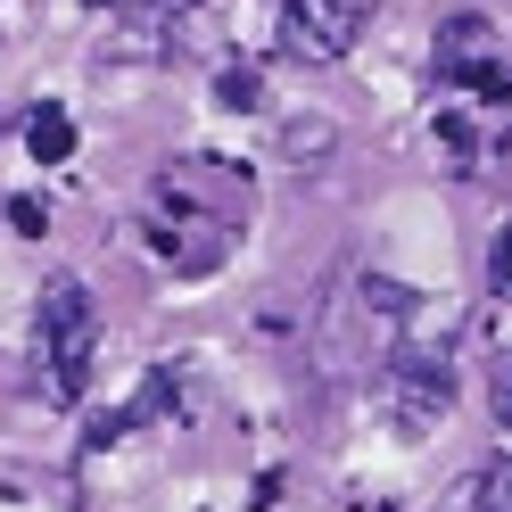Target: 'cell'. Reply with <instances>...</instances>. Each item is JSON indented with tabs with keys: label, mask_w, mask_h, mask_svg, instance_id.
I'll return each instance as SVG.
<instances>
[{
	"label": "cell",
	"mask_w": 512,
	"mask_h": 512,
	"mask_svg": "<svg viewBox=\"0 0 512 512\" xmlns=\"http://www.w3.org/2000/svg\"><path fill=\"white\" fill-rule=\"evenodd\" d=\"M91 364H100V306H91L83 273H50L42 281V314H34V372L50 380V405H83Z\"/></svg>",
	"instance_id": "6da1fadb"
},
{
	"label": "cell",
	"mask_w": 512,
	"mask_h": 512,
	"mask_svg": "<svg viewBox=\"0 0 512 512\" xmlns=\"http://www.w3.org/2000/svg\"><path fill=\"white\" fill-rule=\"evenodd\" d=\"M372 405H380V422L397 438H430L446 413H455V372L438 356H389L380 380H372Z\"/></svg>",
	"instance_id": "7a4b0ae2"
},
{
	"label": "cell",
	"mask_w": 512,
	"mask_h": 512,
	"mask_svg": "<svg viewBox=\"0 0 512 512\" xmlns=\"http://www.w3.org/2000/svg\"><path fill=\"white\" fill-rule=\"evenodd\" d=\"M364 34V0H281L273 17V50L290 67H339Z\"/></svg>",
	"instance_id": "3957f363"
},
{
	"label": "cell",
	"mask_w": 512,
	"mask_h": 512,
	"mask_svg": "<svg viewBox=\"0 0 512 512\" xmlns=\"http://www.w3.org/2000/svg\"><path fill=\"white\" fill-rule=\"evenodd\" d=\"M240 223H215L199 207H182V199H157L149 207V256L166 273H215L223 265V248H232Z\"/></svg>",
	"instance_id": "277c9868"
},
{
	"label": "cell",
	"mask_w": 512,
	"mask_h": 512,
	"mask_svg": "<svg viewBox=\"0 0 512 512\" xmlns=\"http://www.w3.org/2000/svg\"><path fill=\"white\" fill-rule=\"evenodd\" d=\"M438 75H446V83H471L479 100H512L504 42H496V25L479 17V9H463V17L438 25Z\"/></svg>",
	"instance_id": "5b68a950"
},
{
	"label": "cell",
	"mask_w": 512,
	"mask_h": 512,
	"mask_svg": "<svg viewBox=\"0 0 512 512\" xmlns=\"http://www.w3.org/2000/svg\"><path fill=\"white\" fill-rule=\"evenodd\" d=\"M182 17H190V0H149V9H124V17H108L100 58H124V67H166V58H182Z\"/></svg>",
	"instance_id": "8992f818"
},
{
	"label": "cell",
	"mask_w": 512,
	"mask_h": 512,
	"mask_svg": "<svg viewBox=\"0 0 512 512\" xmlns=\"http://www.w3.org/2000/svg\"><path fill=\"white\" fill-rule=\"evenodd\" d=\"M339 149V133H331V116H290V124H281V157H290V166H323V157Z\"/></svg>",
	"instance_id": "52a82bcc"
},
{
	"label": "cell",
	"mask_w": 512,
	"mask_h": 512,
	"mask_svg": "<svg viewBox=\"0 0 512 512\" xmlns=\"http://www.w3.org/2000/svg\"><path fill=\"white\" fill-rule=\"evenodd\" d=\"M25 149L42 157V166H58V157H75V124L58 108H34V124H25Z\"/></svg>",
	"instance_id": "ba28073f"
},
{
	"label": "cell",
	"mask_w": 512,
	"mask_h": 512,
	"mask_svg": "<svg viewBox=\"0 0 512 512\" xmlns=\"http://www.w3.org/2000/svg\"><path fill=\"white\" fill-rule=\"evenodd\" d=\"M479 281H488V298H512V215L488 232V256H479Z\"/></svg>",
	"instance_id": "9c48e42d"
},
{
	"label": "cell",
	"mask_w": 512,
	"mask_h": 512,
	"mask_svg": "<svg viewBox=\"0 0 512 512\" xmlns=\"http://www.w3.org/2000/svg\"><path fill=\"white\" fill-rule=\"evenodd\" d=\"M215 91H223V108H265V75L256 67H223Z\"/></svg>",
	"instance_id": "30bf717a"
},
{
	"label": "cell",
	"mask_w": 512,
	"mask_h": 512,
	"mask_svg": "<svg viewBox=\"0 0 512 512\" xmlns=\"http://www.w3.org/2000/svg\"><path fill=\"white\" fill-rule=\"evenodd\" d=\"M9 223H17L25 240H42V232H50V207H42V199H17V207H9Z\"/></svg>",
	"instance_id": "8fae6325"
},
{
	"label": "cell",
	"mask_w": 512,
	"mask_h": 512,
	"mask_svg": "<svg viewBox=\"0 0 512 512\" xmlns=\"http://www.w3.org/2000/svg\"><path fill=\"white\" fill-rule=\"evenodd\" d=\"M83 9H108V17H124V9H149V0H83Z\"/></svg>",
	"instance_id": "7c38bea8"
}]
</instances>
